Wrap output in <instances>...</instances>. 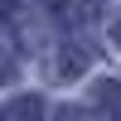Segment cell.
Returning <instances> with one entry per match:
<instances>
[{"label":"cell","mask_w":121,"mask_h":121,"mask_svg":"<svg viewBox=\"0 0 121 121\" xmlns=\"http://www.w3.org/2000/svg\"><path fill=\"white\" fill-rule=\"evenodd\" d=\"M92 112L102 121H121V82H92Z\"/></svg>","instance_id":"cell-1"},{"label":"cell","mask_w":121,"mask_h":121,"mask_svg":"<svg viewBox=\"0 0 121 121\" xmlns=\"http://www.w3.org/2000/svg\"><path fill=\"white\" fill-rule=\"evenodd\" d=\"M5 121H44V102L39 97H19L5 107Z\"/></svg>","instance_id":"cell-2"},{"label":"cell","mask_w":121,"mask_h":121,"mask_svg":"<svg viewBox=\"0 0 121 121\" xmlns=\"http://www.w3.org/2000/svg\"><path fill=\"white\" fill-rule=\"evenodd\" d=\"M82 63H87V53H82V48H68V53L58 58V78H73V73H82Z\"/></svg>","instance_id":"cell-3"},{"label":"cell","mask_w":121,"mask_h":121,"mask_svg":"<svg viewBox=\"0 0 121 121\" xmlns=\"http://www.w3.org/2000/svg\"><path fill=\"white\" fill-rule=\"evenodd\" d=\"M53 121H82V112H73V107H63V112H53Z\"/></svg>","instance_id":"cell-4"},{"label":"cell","mask_w":121,"mask_h":121,"mask_svg":"<svg viewBox=\"0 0 121 121\" xmlns=\"http://www.w3.org/2000/svg\"><path fill=\"white\" fill-rule=\"evenodd\" d=\"M112 39H116V48H121V19H116V24H112Z\"/></svg>","instance_id":"cell-5"}]
</instances>
